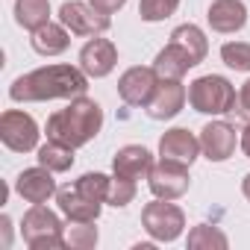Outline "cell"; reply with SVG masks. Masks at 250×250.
<instances>
[{"mask_svg":"<svg viewBox=\"0 0 250 250\" xmlns=\"http://www.w3.org/2000/svg\"><path fill=\"white\" fill-rule=\"evenodd\" d=\"M88 91V74L74 65H44L9 85V97L15 103H39V100H74Z\"/></svg>","mask_w":250,"mask_h":250,"instance_id":"obj_1","label":"cell"},{"mask_svg":"<svg viewBox=\"0 0 250 250\" xmlns=\"http://www.w3.org/2000/svg\"><path fill=\"white\" fill-rule=\"evenodd\" d=\"M100 127H103V109H100V103L91 100V97H85V94H80L65 109H59V112H53L47 118V139L62 142V145H68V147L77 150V147L88 145L100 133Z\"/></svg>","mask_w":250,"mask_h":250,"instance_id":"obj_2","label":"cell"},{"mask_svg":"<svg viewBox=\"0 0 250 250\" xmlns=\"http://www.w3.org/2000/svg\"><path fill=\"white\" fill-rule=\"evenodd\" d=\"M21 235L30 250H62L68 247L65 224L56 212H50L44 203H33L30 212L21 221Z\"/></svg>","mask_w":250,"mask_h":250,"instance_id":"obj_3","label":"cell"},{"mask_svg":"<svg viewBox=\"0 0 250 250\" xmlns=\"http://www.w3.org/2000/svg\"><path fill=\"white\" fill-rule=\"evenodd\" d=\"M188 103L200 115H227L235 109V88L227 77L206 74L188 85Z\"/></svg>","mask_w":250,"mask_h":250,"instance_id":"obj_4","label":"cell"},{"mask_svg":"<svg viewBox=\"0 0 250 250\" xmlns=\"http://www.w3.org/2000/svg\"><path fill=\"white\" fill-rule=\"evenodd\" d=\"M142 224L153 241H177L186 229V215L177 203L156 197L142 209Z\"/></svg>","mask_w":250,"mask_h":250,"instance_id":"obj_5","label":"cell"},{"mask_svg":"<svg viewBox=\"0 0 250 250\" xmlns=\"http://www.w3.org/2000/svg\"><path fill=\"white\" fill-rule=\"evenodd\" d=\"M39 124L21 109H6L0 115V142L15 153H30L39 147Z\"/></svg>","mask_w":250,"mask_h":250,"instance_id":"obj_6","label":"cell"},{"mask_svg":"<svg viewBox=\"0 0 250 250\" xmlns=\"http://www.w3.org/2000/svg\"><path fill=\"white\" fill-rule=\"evenodd\" d=\"M147 183H150L153 197H162V200H177V197H183V194L188 191V186H191L188 165L174 162V159H159V162L150 168Z\"/></svg>","mask_w":250,"mask_h":250,"instance_id":"obj_7","label":"cell"},{"mask_svg":"<svg viewBox=\"0 0 250 250\" xmlns=\"http://www.w3.org/2000/svg\"><path fill=\"white\" fill-rule=\"evenodd\" d=\"M159 85V74L156 68H145V65H136V68H127L118 80V97L127 103V106H147L153 91Z\"/></svg>","mask_w":250,"mask_h":250,"instance_id":"obj_8","label":"cell"},{"mask_svg":"<svg viewBox=\"0 0 250 250\" xmlns=\"http://www.w3.org/2000/svg\"><path fill=\"white\" fill-rule=\"evenodd\" d=\"M59 24H65L74 36H100L109 30V15L97 12L91 3H80V0H71V3H62L59 9Z\"/></svg>","mask_w":250,"mask_h":250,"instance_id":"obj_9","label":"cell"},{"mask_svg":"<svg viewBox=\"0 0 250 250\" xmlns=\"http://www.w3.org/2000/svg\"><path fill=\"white\" fill-rule=\"evenodd\" d=\"M186 100H188V91L180 80H162L159 77V85H156V91H153V97L145 109L153 121H171L183 112Z\"/></svg>","mask_w":250,"mask_h":250,"instance_id":"obj_10","label":"cell"},{"mask_svg":"<svg viewBox=\"0 0 250 250\" xmlns=\"http://www.w3.org/2000/svg\"><path fill=\"white\" fill-rule=\"evenodd\" d=\"M118 65V47L109 42V39H91L83 44L80 50V68L91 77V80H100V77H109L112 68Z\"/></svg>","mask_w":250,"mask_h":250,"instance_id":"obj_11","label":"cell"},{"mask_svg":"<svg viewBox=\"0 0 250 250\" xmlns=\"http://www.w3.org/2000/svg\"><path fill=\"white\" fill-rule=\"evenodd\" d=\"M200 150L209 162H227L235 153V130L227 121H212L200 130Z\"/></svg>","mask_w":250,"mask_h":250,"instance_id":"obj_12","label":"cell"},{"mask_svg":"<svg viewBox=\"0 0 250 250\" xmlns=\"http://www.w3.org/2000/svg\"><path fill=\"white\" fill-rule=\"evenodd\" d=\"M15 191H18L27 203H47L59 188H56L53 171H47L44 165H39V168H27V171L18 174Z\"/></svg>","mask_w":250,"mask_h":250,"instance_id":"obj_13","label":"cell"},{"mask_svg":"<svg viewBox=\"0 0 250 250\" xmlns=\"http://www.w3.org/2000/svg\"><path fill=\"white\" fill-rule=\"evenodd\" d=\"M56 206H59V212H62L71 224L97 221V218H100V209H103V203L85 197L77 186H65V188H59V191H56Z\"/></svg>","mask_w":250,"mask_h":250,"instance_id":"obj_14","label":"cell"},{"mask_svg":"<svg viewBox=\"0 0 250 250\" xmlns=\"http://www.w3.org/2000/svg\"><path fill=\"white\" fill-rule=\"evenodd\" d=\"M159 156L162 159H174L183 165H191L200 156V139L186 130V127H174L159 139Z\"/></svg>","mask_w":250,"mask_h":250,"instance_id":"obj_15","label":"cell"},{"mask_svg":"<svg viewBox=\"0 0 250 250\" xmlns=\"http://www.w3.org/2000/svg\"><path fill=\"white\" fill-rule=\"evenodd\" d=\"M153 165H156V162H153V153H150L147 147H142V145H127V147H121V150L115 153V159H112V174L139 183L142 177L150 174Z\"/></svg>","mask_w":250,"mask_h":250,"instance_id":"obj_16","label":"cell"},{"mask_svg":"<svg viewBox=\"0 0 250 250\" xmlns=\"http://www.w3.org/2000/svg\"><path fill=\"white\" fill-rule=\"evenodd\" d=\"M206 21L215 33H238L247 24V6L241 0H212V6L206 12Z\"/></svg>","mask_w":250,"mask_h":250,"instance_id":"obj_17","label":"cell"},{"mask_svg":"<svg viewBox=\"0 0 250 250\" xmlns=\"http://www.w3.org/2000/svg\"><path fill=\"white\" fill-rule=\"evenodd\" d=\"M194 65H197V59H194L180 42H168V44L156 53V59H153V68H156V74H159L162 80H183Z\"/></svg>","mask_w":250,"mask_h":250,"instance_id":"obj_18","label":"cell"},{"mask_svg":"<svg viewBox=\"0 0 250 250\" xmlns=\"http://www.w3.org/2000/svg\"><path fill=\"white\" fill-rule=\"evenodd\" d=\"M71 30L65 27V24H53V21H47L44 27H39L36 33H33V50L39 53V56H59V53H65L68 47H71V36H68Z\"/></svg>","mask_w":250,"mask_h":250,"instance_id":"obj_19","label":"cell"},{"mask_svg":"<svg viewBox=\"0 0 250 250\" xmlns=\"http://www.w3.org/2000/svg\"><path fill=\"white\" fill-rule=\"evenodd\" d=\"M15 21L18 27L36 33L50 21V0H15Z\"/></svg>","mask_w":250,"mask_h":250,"instance_id":"obj_20","label":"cell"},{"mask_svg":"<svg viewBox=\"0 0 250 250\" xmlns=\"http://www.w3.org/2000/svg\"><path fill=\"white\" fill-rule=\"evenodd\" d=\"M39 165H44V168L53 171V174H62V171H68V168L74 165V147L47 139V145L39 147Z\"/></svg>","mask_w":250,"mask_h":250,"instance_id":"obj_21","label":"cell"},{"mask_svg":"<svg viewBox=\"0 0 250 250\" xmlns=\"http://www.w3.org/2000/svg\"><path fill=\"white\" fill-rule=\"evenodd\" d=\"M171 42H180V44L197 59V65H200V62L206 59V53H209V42H206L203 30L194 27V24H183V27H177V30L171 33Z\"/></svg>","mask_w":250,"mask_h":250,"instance_id":"obj_22","label":"cell"},{"mask_svg":"<svg viewBox=\"0 0 250 250\" xmlns=\"http://www.w3.org/2000/svg\"><path fill=\"white\" fill-rule=\"evenodd\" d=\"M186 244L191 247V250H227L229 247V238L218 229V227H209V224H197L191 232H188V238H186Z\"/></svg>","mask_w":250,"mask_h":250,"instance_id":"obj_23","label":"cell"},{"mask_svg":"<svg viewBox=\"0 0 250 250\" xmlns=\"http://www.w3.org/2000/svg\"><path fill=\"white\" fill-rule=\"evenodd\" d=\"M85 197H91V200H97V203H106V197H109V186H112V177H106V174H83L77 183H74Z\"/></svg>","mask_w":250,"mask_h":250,"instance_id":"obj_24","label":"cell"},{"mask_svg":"<svg viewBox=\"0 0 250 250\" xmlns=\"http://www.w3.org/2000/svg\"><path fill=\"white\" fill-rule=\"evenodd\" d=\"M177 9H180V0H142V3H139L142 21H150V24L171 18Z\"/></svg>","mask_w":250,"mask_h":250,"instance_id":"obj_25","label":"cell"},{"mask_svg":"<svg viewBox=\"0 0 250 250\" xmlns=\"http://www.w3.org/2000/svg\"><path fill=\"white\" fill-rule=\"evenodd\" d=\"M221 59L232 71H250V44L247 42H227L221 47Z\"/></svg>","mask_w":250,"mask_h":250,"instance_id":"obj_26","label":"cell"},{"mask_svg":"<svg viewBox=\"0 0 250 250\" xmlns=\"http://www.w3.org/2000/svg\"><path fill=\"white\" fill-rule=\"evenodd\" d=\"M65 238H68V247H77V250H88L97 244V227L94 221H85V224H74L65 229Z\"/></svg>","mask_w":250,"mask_h":250,"instance_id":"obj_27","label":"cell"},{"mask_svg":"<svg viewBox=\"0 0 250 250\" xmlns=\"http://www.w3.org/2000/svg\"><path fill=\"white\" fill-rule=\"evenodd\" d=\"M136 197V180H124V177H112V186H109V197L106 203L115 206V209H124L127 203H133Z\"/></svg>","mask_w":250,"mask_h":250,"instance_id":"obj_28","label":"cell"},{"mask_svg":"<svg viewBox=\"0 0 250 250\" xmlns=\"http://www.w3.org/2000/svg\"><path fill=\"white\" fill-rule=\"evenodd\" d=\"M88 3H91L97 12H103V15H115L124 3H127V0H88Z\"/></svg>","mask_w":250,"mask_h":250,"instance_id":"obj_29","label":"cell"},{"mask_svg":"<svg viewBox=\"0 0 250 250\" xmlns=\"http://www.w3.org/2000/svg\"><path fill=\"white\" fill-rule=\"evenodd\" d=\"M238 106H241V112L244 115H250V80L241 85V91H238Z\"/></svg>","mask_w":250,"mask_h":250,"instance_id":"obj_30","label":"cell"},{"mask_svg":"<svg viewBox=\"0 0 250 250\" xmlns=\"http://www.w3.org/2000/svg\"><path fill=\"white\" fill-rule=\"evenodd\" d=\"M0 227H3V247H9V235H12V224H9V215H3V218H0Z\"/></svg>","mask_w":250,"mask_h":250,"instance_id":"obj_31","label":"cell"},{"mask_svg":"<svg viewBox=\"0 0 250 250\" xmlns=\"http://www.w3.org/2000/svg\"><path fill=\"white\" fill-rule=\"evenodd\" d=\"M241 150H244V156L250 159V124H247L244 133H241Z\"/></svg>","mask_w":250,"mask_h":250,"instance_id":"obj_32","label":"cell"},{"mask_svg":"<svg viewBox=\"0 0 250 250\" xmlns=\"http://www.w3.org/2000/svg\"><path fill=\"white\" fill-rule=\"evenodd\" d=\"M241 191H244V197L250 200V174H247V177L241 180Z\"/></svg>","mask_w":250,"mask_h":250,"instance_id":"obj_33","label":"cell"}]
</instances>
